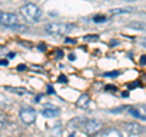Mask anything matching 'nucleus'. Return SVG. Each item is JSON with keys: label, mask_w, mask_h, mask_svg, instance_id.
Wrapping results in <instances>:
<instances>
[{"label": "nucleus", "mask_w": 146, "mask_h": 137, "mask_svg": "<svg viewBox=\"0 0 146 137\" xmlns=\"http://www.w3.org/2000/svg\"><path fill=\"white\" fill-rule=\"evenodd\" d=\"M20 11H21V15L23 16L25 20L28 21V22H32V23L38 22L40 20V17H42V15H43L40 7L36 6L35 4H32V3L25 4L23 6H21Z\"/></svg>", "instance_id": "f257e3e1"}, {"label": "nucleus", "mask_w": 146, "mask_h": 137, "mask_svg": "<svg viewBox=\"0 0 146 137\" xmlns=\"http://www.w3.org/2000/svg\"><path fill=\"white\" fill-rule=\"evenodd\" d=\"M44 29L48 34H51V35H66L73 30V26L67 23L52 22V23H48L44 27Z\"/></svg>", "instance_id": "f03ea898"}, {"label": "nucleus", "mask_w": 146, "mask_h": 137, "mask_svg": "<svg viewBox=\"0 0 146 137\" xmlns=\"http://www.w3.org/2000/svg\"><path fill=\"white\" fill-rule=\"evenodd\" d=\"M82 127H83V130L86 135H94L98 131L101 130L102 123L98 119H89V120H85V123L82 125Z\"/></svg>", "instance_id": "7ed1b4c3"}, {"label": "nucleus", "mask_w": 146, "mask_h": 137, "mask_svg": "<svg viewBox=\"0 0 146 137\" xmlns=\"http://www.w3.org/2000/svg\"><path fill=\"white\" fill-rule=\"evenodd\" d=\"M20 118L21 120L25 123L27 125H31L35 121V118H36V113H35V109L31 108V107H25L20 111Z\"/></svg>", "instance_id": "20e7f679"}, {"label": "nucleus", "mask_w": 146, "mask_h": 137, "mask_svg": "<svg viewBox=\"0 0 146 137\" xmlns=\"http://www.w3.org/2000/svg\"><path fill=\"white\" fill-rule=\"evenodd\" d=\"M17 16L11 12H1L0 13V24L5 27H15L17 26Z\"/></svg>", "instance_id": "39448f33"}, {"label": "nucleus", "mask_w": 146, "mask_h": 137, "mask_svg": "<svg viewBox=\"0 0 146 137\" xmlns=\"http://www.w3.org/2000/svg\"><path fill=\"white\" fill-rule=\"evenodd\" d=\"M124 129L130 135H139L143 131V126L139 125L138 123H127L124 125Z\"/></svg>", "instance_id": "423d86ee"}, {"label": "nucleus", "mask_w": 146, "mask_h": 137, "mask_svg": "<svg viewBox=\"0 0 146 137\" xmlns=\"http://www.w3.org/2000/svg\"><path fill=\"white\" fill-rule=\"evenodd\" d=\"M42 114L48 118V119H51V118H56L60 115V109L56 108V107H51V108H45L42 111Z\"/></svg>", "instance_id": "0eeeda50"}, {"label": "nucleus", "mask_w": 146, "mask_h": 137, "mask_svg": "<svg viewBox=\"0 0 146 137\" xmlns=\"http://www.w3.org/2000/svg\"><path fill=\"white\" fill-rule=\"evenodd\" d=\"M89 102H90V98H89V96L88 95H82L79 96V98L77 99V107H79V108H88L89 106Z\"/></svg>", "instance_id": "6e6552de"}, {"label": "nucleus", "mask_w": 146, "mask_h": 137, "mask_svg": "<svg viewBox=\"0 0 146 137\" xmlns=\"http://www.w3.org/2000/svg\"><path fill=\"white\" fill-rule=\"evenodd\" d=\"M102 137H123V135L122 132H119L116 129H110L102 135Z\"/></svg>", "instance_id": "1a4fd4ad"}, {"label": "nucleus", "mask_w": 146, "mask_h": 137, "mask_svg": "<svg viewBox=\"0 0 146 137\" xmlns=\"http://www.w3.org/2000/svg\"><path fill=\"white\" fill-rule=\"evenodd\" d=\"M129 11L124 10V9H113L111 10V15H118V13H128Z\"/></svg>", "instance_id": "9d476101"}, {"label": "nucleus", "mask_w": 146, "mask_h": 137, "mask_svg": "<svg viewBox=\"0 0 146 137\" xmlns=\"http://www.w3.org/2000/svg\"><path fill=\"white\" fill-rule=\"evenodd\" d=\"M7 90H11L13 91V92H17V94H28V91L25 90V89H22V88H15V89H11V88H6Z\"/></svg>", "instance_id": "9b49d317"}, {"label": "nucleus", "mask_w": 146, "mask_h": 137, "mask_svg": "<svg viewBox=\"0 0 146 137\" xmlns=\"http://www.w3.org/2000/svg\"><path fill=\"white\" fill-rule=\"evenodd\" d=\"M6 124V117L3 115V114H0V129L4 127V125Z\"/></svg>", "instance_id": "f8f14e48"}, {"label": "nucleus", "mask_w": 146, "mask_h": 137, "mask_svg": "<svg viewBox=\"0 0 146 137\" xmlns=\"http://www.w3.org/2000/svg\"><path fill=\"white\" fill-rule=\"evenodd\" d=\"M104 75L105 76H112V78H115V76L119 75V72H110V73H105Z\"/></svg>", "instance_id": "ddd939ff"}, {"label": "nucleus", "mask_w": 146, "mask_h": 137, "mask_svg": "<svg viewBox=\"0 0 146 137\" xmlns=\"http://www.w3.org/2000/svg\"><path fill=\"white\" fill-rule=\"evenodd\" d=\"M94 21L95 22H105V21H106V17H105V16H95Z\"/></svg>", "instance_id": "4468645a"}, {"label": "nucleus", "mask_w": 146, "mask_h": 137, "mask_svg": "<svg viewBox=\"0 0 146 137\" xmlns=\"http://www.w3.org/2000/svg\"><path fill=\"white\" fill-rule=\"evenodd\" d=\"M140 63H141L143 66H144V65H146V55H144V56L140 58Z\"/></svg>", "instance_id": "2eb2a0df"}, {"label": "nucleus", "mask_w": 146, "mask_h": 137, "mask_svg": "<svg viewBox=\"0 0 146 137\" xmlns=\"http://www.w3.org/2000/svg\"><path fill=\"white\" fill-rule=\"evenodd\" d=\"M84 39H99V36L98 35H88V36H85Z\"/></svg>", "instance_id": "dca6fc26"}, {"label": "nucleus", "mask_w": 146, "mask_h": 137, "mask_svg": "<svg viewBox=\"0 0 146 137\" xmlns=\"http://www.w3.org/2000/svg\"><path fill=\"white\" fill-rule=\"evenodd\" d=\"M140 44H141V45H143V46H144V47H146V38H143V39H141V41H140Z\"/></svg>", "instance_id": "f3484780"}, {"label": "nucleus", "mask_w": 146, "mask_h": 137, "mask_svg": "<svg viewBox=\"0 0 146 137\" xmlns=\"http://www.w3.org/2000/svg\"><path fill=\"white\" fill-rule=\"evenodd\" d=\"M17 69H18V70H25V69H26V66H22V65H20V66L17 67Z\"/></svg>", "instance_id": "a211bd4d"}, {"label": "nucleus", "mask_w": 146, "mask_h": 137, "mask_svg": "<svg viewBox=\"0 0 146 137\" xmlns=\"http://www.w3.org/2000/svg\"><path fill=\"white\" fill-rule=\"evenodd\" d=\"M7 63H9V62H7L6 60H5V61H0V65H1V66H7Z\"/></svg>", "instance_id": "6ab92c4d"}, {"label": "nucleus", "mask_w": 146, "mask_h": 137, "mask_svg": "<svg viewBox=\"0 0 146 137\" xmlns=\"http://www.w3.org/2000/svg\"><path fill=\"white\" fill-rule=\"evenodd\" d=\"M58 81H67V80H66V76L61 75V76H60V80H58Z\"/></svg>", "instance_id": "aec40b11"}, {"label": "nucleus", "mask_w": 146, "mask_h": 137, "mask_svg": "<svg viewBox=\"0 0 146 137\" xmlns=\"http://www.w3.org/2000/svg\"><path fill=\"white\" fill-rule=\"evenodd\" d=\"M70 58H71V61H74L76 56H74V55H70Z\"/></svg>", "instance_id": "412c9836"}, {"label": "nucleus", "mask_w": 146, "mask_h": 137, "mask_svg": "<svg viewBox=\"0 0 146 137\" xmlns=\"http://www.w3.org/2000/svg\"><path fill=\"white\" fill-rule=\"evenodd\" d=\"M66 43H73V44H74L76 41H74V40H72V39H67V41Z\"/></svg>", "instance_id": "4be33fe9"}, {"label": "nucleus", "mask_w": 146, "mask_h": 137, "mask_svg": "<svg viewBox=\"0 0 146 137\" xmlns=\"http://www.w3.org/2000/svg\"><path fill=\"white\" fill-rule=\"evenodd\" d=\"M143 111H144V113L146 114V106H144V107H143Z\"/></svg>", "instance_id": "5701e85b"}, {"label": "nucleus", "mask_w": 146, "mask_h": 137, "mask_svg": "<svg viewBox=\"0 0 146 137\" xmlns=\"http://www.w3.org/2000/svg\"><path fill=\"white\" fill-rule=\"evenodd\" d=\"M70 137H76V136H74V134H73V135H70Z\"/></svg>", "instance_id": "b1692460"}, {"label": "nucleus", "mask_w": 146, "mask_h": 137, "mask_svg": "<svg viewBox=\"0 0 146 137\" xmlns=\"http://www.w3.org/2000/svg\"><path fill=\"white\" fill-rule=\"evenodd\" d=\"M125 1H135V0H125Z\"/></svg>", "instance_id": "393cba45"}]
</instances>
